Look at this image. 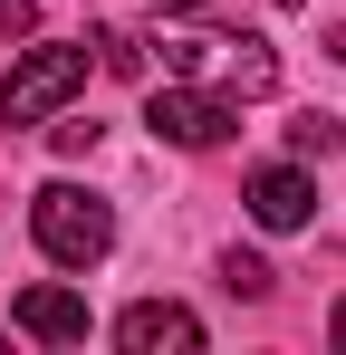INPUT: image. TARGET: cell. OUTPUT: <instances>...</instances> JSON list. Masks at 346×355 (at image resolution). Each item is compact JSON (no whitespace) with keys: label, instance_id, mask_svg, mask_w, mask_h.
Returning <instances> with one entry per match:
<instances>
[{"label":"cell","instance_id":"obj_2","mask_svg":"<svg viewBox=\"0 0 346 355\" xmlns=\"http://www.w3.org/2000/svg\"><path fill=\"white\" fill-rule=\"evenodd\" d=\"M164 77H192L212 96H270L279 87V58L240 29V39H164Z\"/></svg>","mask_w":346,"mask_h":355},{"label":"cell","instance_id":"obj_9","mask_svg":"<svg viewBox=\"0 0 346 355\" xmlns=\"http://www.w3.org/2000/svg\"><path fill=\"white\" fill-rule=\"evenodd\" d=\"M222 288H231V297H270V259L231 250V259H222Z\"/></svg>","mask_w":346,"mask_h":355},{"label":"cell","instance_id":"obj_7","mask_svg":"<svg viewBox=\"0 0 346 355\" xmlns=\"http://www.w3.org/2000/svg\"><path fill=\"white\" fill-rule=\"evenodd\" d=\"M240 202H250V221H260V231H298V221L318 211V192H308V173H298V164H260Z\"/></svg>","mask_w":346,"mask_h":355},{"label":"cell","instance_id":"obj_6","mask_svg":"<svg viewBox=\"0 0 346 355\" xmlns=\"http://www.w3.org/2000/svg\"><path fill=\"white\" fill-rule=\"evenodd\" d=\"M10 327H19V336H39V346H87V297L39 279V288L10 297Z\"/></svg>","mask_w":346,"mask_h":355},{"label":"cell","instance_id":"obj_13","mask_svg":"<svg viewBox=\"0 0 346 355\" xmlns=\"http://www.w3.org/2000/svg\"><path fill=\"white\" fill-rule=\"evenodd\" d=\"M327 336H337V346H346V297H337V317H327Z\"/></svg>","mask_w":346,"mask_h":355},{"label":"cell","instance_id":"obj_11","mask_svg":"<svg viewBox=\"0 0 346 355\" xmlns=\"http://www.w3.org/2000/svg\"><path fill=\"white\" fill-rule=\"evenodd\" d=\"M58 154H97V116H67V125H58Z\"/></svg>","mask_w":346,"mask_h":355},{"label":"cell","instance_id":"obj_12","mask_svg":"<svg viewBox=\"0 0 346 355\" xmlns=\"http://www.w3.org/2000/svg\"><path fill=\"white\" fill-rule=\"evenodd\" d=\"M29 10H39V0H0V29H10V19H29Z\"/></svg>","mask_w":346,"mask_h":355},{"label":"cell","instance_id":"obj_15","mask_svg":"<svg viewBox=\"0 0 346 355\" xmlns=\"http://www.w3.org/2000/svg\"><path fill=\"white\" fill-rule=\"evenodd\" d=\"M279 10H308V0H279Z\"/></svg>","mask_w":346,"mask_h":355},{"label":"cell","instance_id":"obj_8","mask_svg":"<svg viewBox=\"0 0 346 355\" xmlns=\"http://www.w3.org/2000/svg\"><path fill=\"white\" fill-rule=\"evenodd\" d=\"M337 144H346V125H337V116H318V106H308V116L288 125V154H298V164H327Z\"/></svg>","mask_w":346,"mask_h":355},{"label":"cell","instance_id":"obj_4","mask_svg":"<svg viewBox=\"0 0 346 355\" xmlns=\"http://www.w3.org/2000/svg\"><path fill=\"white\" fill-rule=\"evenodd\" d=\"M145 125H154L164 144H192V154H202V144H222L231 125H240V106L212 96V87H192V77H164V87H154V106H145Z\"/></svg>","mask_w":346,"mask_h":355},{"label":"cell","instance_id":"obj_10","mask_svg":"<svg viewBox=\"0 0 346 355\" xmlns=\"http://www.w3.org/2000/svg\"><path fill=\"white\" fill-rule=\"evenodd\" d=\"M97 58H106L115 77H145V39H125V29H97Z\"/></svg>","mask_w":346,"mask_h":355},{"label":"cell","instance_id":"obj_3","mask_svg":"<svg viewBox=\"0 0 346 355\" xmlns=\"http://www.w3.org/2000/svg\"><path fill=\"white\" fill-rule=\"evenodd\" d=\"M77 87H87V49H77V39H39L29 58L0 77V125H39V116H58Z\"/></svg>","mask_w":346,"mask_h":355},{"label":"cell","instance_id":"obj_14","mask_svg":"<svg viewBox=\"0 0 346 355\" xmlns=\"http://www.w3.org/2000/svg\"><path fill=\"white\" fill-rule=\"evenodd\" d=\"M154 10H202V0H154Z\"/></svg>","mask_w":346,"mask_h":355},{"label":"cell","instance_id":"obj_1","mask_svg":"<svg viewBox=\"0 0 346 355\" xmlns=\"http://www.w3.org/2000/svg\"><path fill=\"white\" fill-rule=\"evenodd\" d=\"M29 231H39V250H49L58 269H97L115 250V211L97 192H77V182H49V192L29 202Z\"/></svg>","mask_w":346,"mask_h":355},{"label":"cell","instance_id":"obj_5","mask_svg":"<svg viewBox=\"0 0 346 355\" xmlns=\"http://www.w3.org/2000/svg\"><path fill=\"white\" fill-rule=\"evenodd\" d=\"M115 346L125 355H192L202 346V317L173 307V297H135V307L115 317Z\"/></svg>","mask_w":346,"mask_h":355}]
</instances>
